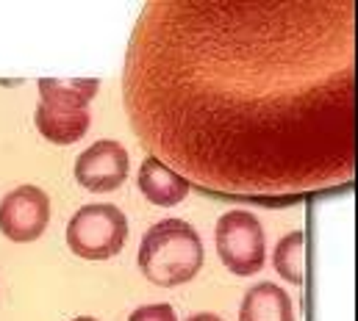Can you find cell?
I'll return each instance as SVG.
<instances>
[{"label":"cell","instance_id":"6da1fadb","mask_svg":"<svg viewBox=\"0 0 358 321\" xmlns=\"http://www.w3.org/2000/svg\"><path fill=\"white\" fill-rule=\"evenodd\" d=\"M122 97L150 156L189 183L264 200L356 174L353 0H156Z\"/></svg>","mask_w":358,"mask_h":321},{"label":"cell","instance_id":"7a4b0ae2","mask_svg":"<svg viewBox=\"0 0 358 321\" xmlns=\"http://www.w3.org/2000/svg\"><path fill=\"white\" fill-rule=\"evenodd\" d=\"M203 239L183 219L156 222L139 244V269L159 288H176L192 283L203 269Z\"/></svg>","mask_w":358,"mask_h":321},{"label":"cell","instance_id":"3957f363","mask_svg":"<svg viewBox=\"0 0 358 321\" xmlns=\"http://www.w3.org/2000/svg\"><path fill=\"white\" fill-rule=\"evenodd\" d=\"M128 239V219L117 205L94 202L76 211L67 225V246L84 260H108Z\"/></svg>","mask_w":358,"mask_h":321},{"label":"cell","instance_id":"277c9868","mask_svg":"<svg viewBox=\"0 0 358 321\" xmlns=\"http://www.w3.org/2000/svg\"><path fill=\"white\" fill-rule=\"evenodd\" d=\"M214 244L222 266L239 277H253L264 269L267 236L250 211H228L214 227Z\"/></svg>","mask_w":358,"mask_h":321},{"label":"cell","instance_id":"5b68a950","mask_svg":"<svg viewBox=\"0 0 358 321\" xmlns=\"http://www.w3.org/2000/svg\"><path fill=\"white\" fill-rule=\"evenodd\" d=\"M50 222V200L39 186L11 188L0 202V233L14 244L36 241Z\"/></svg>","mask_w":358,"mask_h":321},{"label":"cell","instance_id":"8992f818","mask_svg":"<svg viewBox=\"0 0 358 321\" xmlns=\"http://www.w3.org/2000/svg\"><path fill=\"white\" fill-rule=\"evenodd\" d=\"M128 177V150L120 142L100 139L76 158V180L87 191H117Z\"/></svg>","mask_w":358,"mask_h":321},{"label":"cell","instance_id":"52a82bcc","mask_svg":"<svg viewBox=\"0 0 358 321\" xmlns=\"http://www.w3.org/2000/svg\"><path fill=\"white\" fill-rule=\"evenodd\" d=\"M139 191L145 194L148 202L159 208H173L186 200V194L192 191V183L180 177L176 169H170L164 160L148 156L139 166Z\"/></svg>","mask_w":358,"mask_h":321},{"label":"cell","instance_id":"ba28073f","mask_svg":"<svg viewBox=\"0 0 358 321\" xmlns=\"http://www.w3.org/2000/svg\"><path fill=\"white\" fill-rule=\"evenodd\" d=\"M39 103L53 108V111H67V114H78V111H90V103L94 100L100 80L97 78H39Z\"/></svg>","mask_w":358,"mask_h":321},{"label":"cell","instance_id":"9c48e42d","mask_svg":"<svg viewBox=\"0 0 358 321\" xmlns=\"http://www.w3.org/2000/svg\"><path fill=\"white\" fill-rule=\"evenodd\" d=\"M239 321H294L292 297L275 283H259L245 294Z\"/></svg>","mask_w":358,"mask_h":321},{"label":"cell","instance_id":"30bf717a","mask_svg":"<svg viewBox=\"0 0 358 321\" xmlns=\"http://www.w3.org/2000/svg\"><path fill=\"white\" fill-rule=\"evenodd\" d=\"M34 122H36V130L50 142V144H76L81 142L87 133H90V111H78V114H67V111H53L48 105H36V114H34Z\"/></svg>","mask_w":358,"mask_h":321},{"label":"cell","instance_id":"8fae6325","mask_svg":"<svg viewBox=\"0 0 358 321\" xmlns=\"http://www.w3.org/2000/svg\"><path fill=\"white\" fill-rule=\"evenodd\" d=\"M272 263H275V271L280 277H286V283L303 285V280H306V233L292 230L289 236L278 241Z\"/></svg>","mask_w":358,"mask_h":321},{"label":"cell","instance_id":"7c38bea8","mask_svg":"<svg viewBox=\"0 0 358 321\" xmlns=\"http://www.w3.org/2000/svg\"><path fill=\"white\" fill-rule=\"evenodd\" d=\"M128 321H178L176 308L170 302H159V305H142L131 313Z\"/></svg>","mask_w":358,"mask_h":321},{"label":"cell","instance_id":"4fadbf2b","mask_svg":"<svg viewBox=\"0 0 358 321\" xmlns=\"http://www.w3.org/2000/svg\"><path fill=\"white\" fill-rule=\"evenodd\" d=\"M186 321H222L217 313H192Z\"/></svg>","mask_w":358,"mask_h":321},{"label":"cell","instance_id":"5bb4252c","mask_svg":"<svg viewBox=\"0 0 358 321\" xmlns=\"http://www.w3.org/2000/svg\"><path fill=\"white\" fill-rule=\"evenodd\" d=\"M73 321H97V319H92V316H78V319H73Z\"/></svg>","mask_w":358,"mask_h":321}]
</instances>
